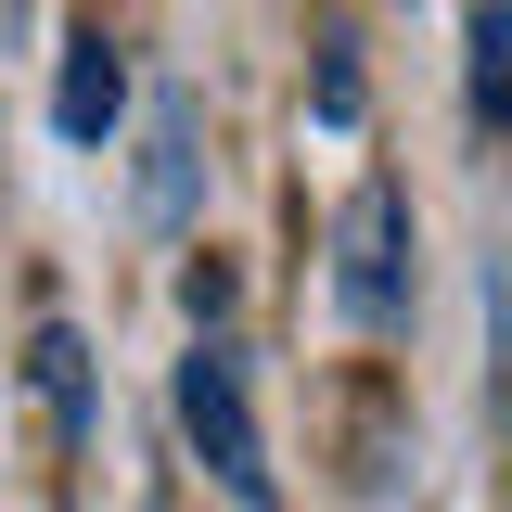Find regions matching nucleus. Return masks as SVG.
Returning a JSON list of instances; mask_svg holds the SVG:
<instances>
[{
	"label": "nucleus",
	"mask_w": 512,
	"mask_h": 512,
	"mask_svg": "<svg viewBox=\"0 0 512 512\" xmlns=\"http://www.w3.org/2000/svg\"><path fill=\"white\" fill-rule=\"evenodd\" d=\"M410 192L397 180H359L333 205V308L359 320V333H397L410 320Z\"/></svg>",
	"instance_id": "f257e3e1"
},
{
	"label": "nucleus",
	"mask_w": 512,
	"mask_h": 512,
	"mask_svg": "<svg viewBox=\"0 0 512 512\" xmlns=\"http://www.w3.org/2000/svg\"><path fill=\"white\" fill-rule=\"evenodd\" d=\"M167 397H180L192 461H205V474H218V487H231L244 512H282V487H269V448H256V410H244V359H231L218 333H205V346L180 359V384H167Z\"/></svg>",
	"instance_id": "f03ea898"
},
{
	"label": "nucleus",
	"mask_w": 512,
	"mask_h": 512,
	"mask_svg": "<svg viewBox=\"0 0 512 512\" xmlns=\"http://www.w3.org/2000/svg\"><path fill=\"white\" fill-rule=\"evenodd\" d=\"M116 116H128V64H116L103 26H77V39H64V77H52V128L90 154V141H116Z\"/></svg>",
	"instance_id": "7ed1b4c3"
},
{
	"label": "nucleus",
	"mask_w": 512,
	"mask_h": 512,
	"mask_svg": "<svg viewBox=\"0 0 512 512\" xmlns=\"http://www.w3.org/2000/svg\"><path fill=\"white\" fill-rule=\"evenodd\" d=\"M141 218L180 231L192 218V90H154V167H141Z\"/></svg>",
	"instance_id": "20e7f679"
},
{
	"label": "nucleus",
	"mask_w": 512,
	"mask_h": 512,
	"mask_svg": "<svg viewBox=\"0 0 512 512\" xmlns=\"http://www.w3.org/2000/svg\"><path fill=\"white\" fill-rule=\"evenodd\" d=\"M461 90H474V128L512 141V0H474V52H461Z\"/></svg>",
	"instance_id": "39448f33"
},
{
	"label": "nucleus",
	"mask_w": 512,
	"mask_h": 512,
	"mask_svg": "<svg viewBox=\"0 0 512 512\" xmlns=\"http://www.w3.org/2000/svg\"><path fill=\"white\" fill-rule=\"evenodd\" d=\"M39 384H52V410H64V436H90V359H77V333H39Z\"/></svg>",
	"instance_id": "423d86ee"
},
{
	"label": "nucleus",
	"mask_w": 512,
	"mask_h": 512,
	"mask_svg": "<svg viewBox=\"0 0 512 512\" xmlns=\"http://www.w3.org/2000/svg\"><path fill=\"white\" fill-rule=\"evenodd\" d=\"M320 128H359V39H320Z\"/></svg>",
	"instance_id": "0eeeda50"
},
{
	"label": "nucleus",
	"mask_w": 512,
	"mask_h": 512,
	"mask_svg": "<svg viewBox=\"0 0 512 512\" xmlns=\"http://www.w3.org/2000/svg\"><path fill=\"white\" fill-rule=\"evenodd\" d=\"M180 308H192V320L231 308V269H218V256H192V269H180Z\"/></svg>",
	"instance_id": "6e6552de"
},
{
	"label": "nucleus",
	"mask_w": 512,
	"mask_h": 512,
	"mask_svg": "<svg viewBox=\"0 0 512 512\" xmlns=\"http://www.w3.org/2000/svg\"><path fill=\"white\" fill-rule=\"evenodd\" d=\"M500 410H512V333H500Z\"/></svg>",
	"instance_id": "1a4fd4ad"
}]
</instances>
